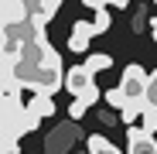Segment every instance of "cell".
Masks as SVG:
<instances>
[{"mask_svg":"<svg viewBox=\"0 0 157 154\" xmlns=\"http://www.w3.org/2000/svg\"><path fill=\"white\" fill-rule=\"evenodd\" d=\"M144 82H147V72L140 65H126L123 69V79H120V96H123V106L126 103H140L144 99Z\"/></svg>","mask_w":157,"mask_h":154,"instance_id":"6da1fadb","label":"cell"},{"mask_svg":"<svg viewBox=\"0 0 157 154\" xmlns=\"http://www.w3.org/2000/svg\"><path fill=\"white\" fill-rule=\"evenodd\" d=\"M144 106H140V116H144V127L140 130H147V134H154L157 130V69L147 75V82H144Z\"/></svg>","mask_w":157,"mask_h":154,"instance_id":"7a4b0ae2","label":"cell"},{"mask_svg":"<svg viewBox=\"0 0 157 154\" xmlns=\"http://www.w3.org/2000/svg\"><path fill=\"white\" fill-rule=\"evenodd\" d=\"M62 7V0H24V10H28V21L44 28V24L55 17V10Z\"/></svg>","mask_w":157,"mask_h":154,"instance_id":"3957f363","label":"cell"},{"mask_svg":"<svg viewBox=\"0 0 157 154\" xmlns=\"http://www.w3.org/2000/svg\"><path fill=\"white\" fill-rule=\"evenodd\" d=\"M126 140H130V154H157L154 134L140 130V127H133V123H130V130H126Z\"/></svg>","mask_w":157,"mask_h":154,"instance_id":"277c9868","label":"cell"},{"mask_svg":"<svg viewBox=\"0 0 157 154\" xmlns=\"http://www.w3.org/2000/svg\"><path fill=\"white\" fill-rule=\"evenodd\" d=\"M62 82H65V89H68L72 96H78V93H82V89L92 82V72H89L86 65H72V69L65 72V79H62Z\"/></svg>","mask_w":157,"mask_h":154,"instance_id":"5b68a950","label":"cell"},{"mask_svg":"<svg viewBox=\"0 0 157 154\" xmlns=\"http://www.w3.org/2000/svg\"><path fill=\"white\" fill-rule=\"evenodd\" d=\"M89 41H92V28H89V21H75L72 24V38H68V48L72 51H89Z\"/></svg>","mask_w":157,"mask_h":154,"instance_id":"8992f818","label":"cell"},{"mask_svg":"<svg viewBox=\"0 0 157 154\" xmlns=\"http://www.w3.org/2000/svg\"><path fill=\"white\" fill-rule=\"evenodd\" d=\"M24 106H28L34 116H51V113H55V103H51L48 93H34V99H31V103H24Z\"/></svg>","mask_w":157,"mask_h":154,"instance_id":"52a82bcc","label":"cell"},{"mask_svg":"<svg viewBox=\"0 0 157 154\" xmlns=\"http://www.w3.org/2000/svg\"><path fill=\"white\" fill-rule=\"evenodd\" d=\"M89 154H120V147L109 144L102 134H92V137H89Z\"/></svg>","mask_w":157,"mask_h":154,"instance_id":"ba28073f","label":"cell"},{"mask_svg":"<svg viewBox=\"0 0 157 154\" xmlns=\"http://www.w3.org/2000/svg\"><path fill=\"white\" fill-rule=\"evenodd\" d=\"M82 65H86V69L96 75V72H102V69H109V65H113V58H109V55H102V51H96V55H89Z\"/></svg>","mask_w":157,"mask_h":154,"instance_id":"9c48e42d","label":"cell"},{"mask_svg":"<svg viewBox=\"0 0 157 154\" xmlns=\"http://www.w3.org/2000/svg\"><path fill=\"white\" fill-rule=\"evenodd\" d=\"M89 28H92V38L102 34V31H109V10H106V7H96V17H92Z\"/></svg>","mask_w":157,"mask_h":154,"instance_id":"30bf717a","label":"cell"},{"mask_svg":"<svg viewBox=\"0 0 157 154\" xmlns=\"http://www.w3.org/2000/svg\"><path fill=\"white\" fill-rule=\"evenodd\" d=\"M82 4H86V7H92V10H96V7H116V10H120V7H126V4H130V0H82Z\"/></svg>","mask_w":157,"mask_h":154,"instance_id":"8fae6325","label":"cell"},{"mask_svg":"<svg viewBox=\"0 0 157 154\" xmlns=\"http://www.w3.org/2000/svg\"><path fill=\"white\" fill-rule=\"evenodd\" d=\"M86 110H89V103L75 96V103H72V106H68V116H72V120H82V116H86Z\"/></svg>","mask_w":157,"mask_h":154,"instance_id":"7c38bea8","label":"cell"},{"mask_svg":"<svg viewBox=\"0 0 157 154\" xmlns=\"http://www.w3.org/2000/svg\"><path fill=\"white\" fill-rule=\"evenodd\" d=\"M106 103L120 110V106H123V96H120V89H109V93H106Z\"/></svg>","mask_w":157,"mask_h":154,"instance_id":"4fadbf2b","label":"cell"},{"mask_svg":"<svg viewBox=\"0 0 157 154\" xmlns=\"http://www.w3.org/2000/svg\"><path fill=\"white\" fill-rule=\"evenodd\" d=\"M150 28H154V45H157V21H154V24H150Z\"/></svg>","mask_w":157,"mask_h":154,"instance_id":"5bb4252c","label":"cell"},{"mask_svg":"<svg viewBox=\"0 0 157 154\" xmlns=\"http://www.w3.org/2000/svg\"><path fill=\"white\" fill-rule=\"evenodd\" d=\"M154 4H157V0H154Z\"/></svg>","mask_w":157,"mask_h":154,"instance_id":"9a60e30c","label":"cell"}]
</instances>
